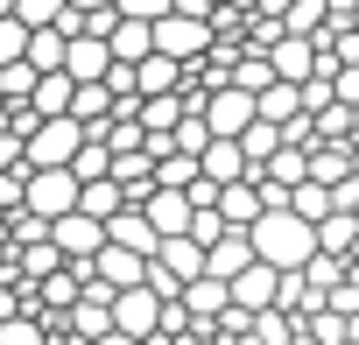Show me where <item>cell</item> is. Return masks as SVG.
I'll list each match as a JSON object with an SVG mask.
<instances>
[{"instance_id":"obj_30","label":"cell","mask_w":359,"mask_h":345,"mask_svg":"<svg viewBox=\"0 0 359 345\" xmlns=\"http://www.w3.org/2000/svg\"><path fill=\"white\" fill-rule=\"evenodd\" d=\"M275 148H282V127H275V120H254V127L240 134V155H247V169H261Z\"/></svg>"},{"instance_id":"obj_11","label":"cell","mask_w":359,"mask_h":345,"mask_svg":"<svg viewBox=\"0 0 359 345\" xmlns=\"http://www.w3.org/2000/svg\"><path fill=\"white\" fill-rule=\"evenodd\" d=\"M106 240H113V247H127V254H141V261H155V254H162V233H155V226H148L134 205L106 219Z\"/></svg>"},{"instance_id":"obj_19","label":"cell","mask_w":359,"mask_h":345,"mask_svg":"<svg viewBox=\"0 0 359 345\" xmlns=\"http://www.w3.org/2000/svg\"><path fill=\"white\" fill-rule=\"evenodd\" d=\"M29 113L36 120H71V78L64 71H43L36 92H29Z\"/></svg>"},{"instance_id":"obj_29","label":"cell","mask_w":359,"mask_h":345,"mask_svg":"<svg viewBox=\"0 0 359 345\" xmlns=\"http://www.w3.org/2000/svg\"><path fill=\"white\" fill-rule=\"evenodd\" d=\"M71 177H78V184H99V177H113V148H106V141H78V155H71Z\"/></svg>"},{"instance_id":"obj_35","label":"cell","mask_w":359,"mask_h":345,"mask_svg":"<svg viewBox=\"0 0 359 345\" xmlns=\"http://www.w3.org/2000/svg\"><path fill=\"white\" fill-rule=\"evenodd\" d=\"M296 331H310V338H317V345H345V317H338V310H331V303H324V310H310V317H303V324H296Z\"/></svg>"},{"instance_id":"obj_6","label":"cell","mask_w":359,"mask_h":345,"mask_svg":"<svg viewBox=\"0 0 359 345\" xmlns=\"http://www.w3.org/2000/svg\"><path fill=\"white\" fill-rule=\"evenodd\" d=\"M50 247H57L71 268H92V254L106 247V226L85 219V212H64V219H50Z\"/></svg>"},{"instance_id":"obj_12","label":"cell","mask_w":359,"mask_h":345,"mask_svg":"<svg viewBox=\"0 0 359 345\" xmlns=\"http://www.w3.org/2000/svg\"><path fill=\"white\" fill-rule=\"evenodd\" d=\"M92 275H99V282H106V289H113V296H120V289H141V275H148V261H141V254H127V247H113V240H106V247H99V254H92Z\"/></svg>"},{"instance_id":"obj_5","label":"cell","mask_w":359,"mask_h":345,"mask_svg":"<svg viewBox=\"0 0 359 345\" xmlns=\"http://www.w3.org/2000/svg\"><path fill=\"white\" fill-rule=\"evenodd\" d=\"M198 113H205V127H212V134H226V141H240V134L261 120V113H254V92H240V85L205 92V106H198Z\"/></svg>"},{"instance_id":"obj_24","label":"cell","mask_w":359,"mask_h":345,"mask_svg":"<svg viewBox=\"0 0 359 345\" xmlns=\"http://www.w3.org/2000/svg\"><path fill=\"white\" fill-rule=\"evenodd\" d=\"M254 113L261 120H275V127H289V120H303V99H296V85H268V92H254Z\"/></svg>"},{"instance_id":"obj_1","label":"cell","mask_w":359,"mask_h":345,"mask_svg":"<svg viewBox=\"0 0 359 345\" xmlns=\"http://www.w3.org/2000/svg\"><path fill=\"white\" fill-rule=\"evenodd\" d=\"M247 247H254V261H268L275 275H296V268L317 254V226L296 219V212H261V219L247 226Z\"/></svg>"},{"instance_id":"obj_17","label":"cell","mask_w":359,"mask_h":345,"mask_svg":"<svg viewBox=\"0 0 359 345\" xmlns=\"http://www.w3.org/2000/svg\"><path fill=\"white\" fill-rule=\"evenodd\" d=\"M198 169H205L212 184H240V177H247V155H240V141L212 134V141H205V155H198Z\"/></svg>"},{"instance_id":"obj_21","label":"cell","mask_w":359,"mask_h":345,"mask_svg":"<svg viewBox=\"0 0 359 345\" xmlns=\"http://www.w3.org/2000/svg\"><path fill=\"white\" fill-rule=\"evenodd\" d=\"M155 261H162V268L176 275V289L205 275V247H198V240H184V233H176V240H162V254H155Z\"/></svg>"},{"instance_id":"obj_10","label":"cell","mask_w":359,"mask_h":345,"mask_svg":"<svg viewBox=\"0 0 359 345\" xmlns=\"http://www.w3.org/2000/svg\"><path fill=\"white\" fill-rule=\"evenodd\" d=\"M113 71V50L99 43V36H71L64 43V78L71 85H92V78H106Z\"/></svg>"},{"instance_id":"obj_34","label":"cell","mask_w":359,"mask_h":345,"mask_svg":"<svg viewBox=\"0 0 359 345\" xmlns=\"http://www.w3.org/2000/svg\"><path fill=\"white\" fill-rule=\"evenodd\" d=\"M0 345H50V331H43V317H36V310H22V317L0 324Z\"/></svg>"},{"instance_id":"obj_28","label":"cell","mask_w":359,"mask_h":345,"mask_svg":"<svg viewBox=\"0 0 359 345\" xmlns=\"http://www.w3.org/2000/svg\"><path fill=\"white\" fill-rule=\"evenodd\" d=\"M64 43H71L64 29H29V50H22V57H29L36 71H64Z\"/></svg>"},{"instance_id":"obj_9","label":"cell","mask_w":359,"mask_h":345,"mask_svg":"<svg viewBox=\"0 0 359 345\" xmlns=\"http://www.w3.org/2000/svg\"><path fill=\"white\" fill-rule=\"evenodd\" d=\"M226 289H233V310H247V317H254V310H275V289H282V275H275L268 261H247V268H240Z\"/></svg>"},{"instance_id":"obj_40","label":"cell","mask_w":359,"mask_h":345,"mask_svg":"<svg viewBox=\"0 0 359 345\" xmlns=\"http://www.w3.org/2000/svg\"><path fill=\"white\" fill-rule=\"evenodd\" d=\"M15 162H22V134H15V127H0V169H15Z\"/></svg>"},{"instance_id":"obj_18","label":"cell","mask_w":359,"mask_h":345,"mask_svg":"<svg viewBox=\"0 0 359 345\" xmlns=\"http://www.w3.org/2000/svg\"><path fill=\"white\" fill-rule=\"evenodd\" d=\"M106 50H113V64H141L148 50H155V22H113V36H106Z\"/></svg>"},{"instance_id":"obj_33","label":"cell","mask_w":359,"mask_h":345,"mask_svg":"<svg viewBox=\"0 0 359 345\" xmlns=\"http://www.w3.org/2000/svg\"><path fill=\"white\" fill-rule=\"evenodd\" d=\"M282 36H324V0H296L282 15Z\"/></svg>"},{"instance_id":"obj_20","label":"cell","mask_w":359,"mask_h":345,"mask_svg":"<svg viewBox=\"0 0 359 345\" xmlns=\"http://www.w3.org/2000/svg\"><path fill=\"white\" fill-rule=\"evenodd\" d=\"M247 261H254L247 233H226V240H212V247H205V275H219V282H233V275H240Z\"/></svg>"},{"instance_id":"obj_39","label":"cell","mask_w":359,"mask_h":345,"mask_svg":"<svg viewBox=\"0 0 359 345\" xmlns=\"http://www.w3.org/2000/svg\"><path fill=\"white\" fill-rule=\"evenodd\" d=\"M113 8H120L127 22H162V15H169V0H113Z\"/></svg>"},{"instance_id":"obj_27","label":"cell","mask_w":359,"mask_h":345,"mask_svg":"<svg viewBox=\"0 0 359 345\" xmlns=\"http://www.w3.org/2000/svg\"><path fill=\"white\" fill-rule=\"evenodd\" d=\"M198 177H205L198 155H155V191H191Z\"/></svg>"},{"instance_id":"obj_32","label":"cell","mask_w":359,"mask_h":345,"mask_svg":"<svg viewBox=\"0 0 359 345\" xmlns=\"http://www.w3.org/2000/svg\"><path fill=\"white\" fill-rule=\"evenodd\" d=\"M205 141H212L205 113H184V120H176V134H169V155H205Z\"/></svg>"},{"instance_id":"obj_37","label":"cell","mask_w":359,"mask_h":345,"mask_svg":"<svg viewBox=\"0 0 359 345\" xmlns=\"http://www.w3.org/2000/svg\"><path fill=\"white\" fill-rule=\"evenodd\" d=\"M233 226L219 219V212H191V226H184V240H198V247H212V240H226Z\"/></svg>"},{"instance_id":"obj_42","label":"cell","mask_w":359,"mask_h":345,"mask_svg":"<svg viewBox=\"0 0 359 345\" xmlns=\"http://www.w3.org/2000/svg\"><path fill=\"white\" fill-rule=\"evenodd\" d=\"M289 8H296V0H254V15H275V22H282Z\"/></svg>"},{"instance_id":"obj_47","label":"cell","mask_w":359,"mask_h":345,"mask_svg":"<svg viewBox=\"0 0 359 345\" xmlns=\"http://www.w3.org/2000/svg\"><path fill=\"white\" fill-rule=\"evenodd\" d=\"M345 345H359V338H345Z\"/></svg>"},{"instance_id":"obj_45","label":"cell","mask_w":359,"mask_h":345,"mask_svg":"<svg viewBox=\"0 0 359 345\" xmlns=\"http://www.w3.org/2000/svg\"><path fill=\"white\" fill-rule=\"evenodd\" d=\"M352 177H359V148H352Z\"/></svg>"},{"instance_id":"obj_36","label":"cell","mask_w":359,"mask_h":345,"mask_svg":"<svg viewBox=\"0 0 359 345\" xmlns=\"http://www.w3.org/2000/svg\"><path fill=\"white\" fill-rule=\"evenodd\" d=\"M15 22L22 29H57L64 22V0H15Z\"/></svg>"},{"instance_id":"obj_46","label":"cell","mask_w":359,"mask_h":345,"mask_svg":"<svg viewBox=\"0 0 359 345\" xmlns=\"http://www.w3.org/2000/svg\"><path fill=\"white\" fill-rule=\"evenodd\" d=\"M352 29H359V8H352Z\"/></svg>"},{"instance_id":"obj_44","label":"cell","mask_w":359,"mask_h":345,"mask_svg":"<svg viewBox=\"0 0 359 345\" xmlns=\"http://www.w3.org/2000/svg\"><path fill=\"white\" fill-rule=\"evenodd\" d=\"M0 15H15V0H0Z\"/></svg>"},{"instance_id":"obj_3","label":"cell","mask_w":359,"mask_h":345,"mask_svg":"<svg viewBox=\"0 0 359 345\" xmlns=\"http://www.w3.org/2000/svg\"><path fill=\"white\" fill-rule=\"evenodd\" d=\"M78 141H85L78 120H36V127L22 134V162H29V169H71Z\"/></svg>"},{"instance_id":"obj_15","label":"cell","mask_w":359,"mask_h":345,"mask_svg":"<svg viewBox=\"0 0 359 345\" xmlns=\"http://www.w3.org/2000/svg\"><path fill=\"white\" fill-rule=\"evenodd\" d=\"M176 303L191 310V324H212L219 310H233V289H226L219 275H198V282H184V296H176Z\"/></svg>"},{"instance_id":"obj_7","label":"cell","mask_w":359,"mask_h":345,"mask_svg":"<svg viewBox=\"0 0 359 345\" xmlns=\"http://www.w3.org/2000/svg\"><path fill=\"white\" fill-rule=\"evenodd\" d=\"M113 331H120V338L162 331V296H155V289H120V296H113Z\"/></svg>"},{"instance_id":"obj_16","label":"cell","mask_w":359,"mask_h":345,"mask_svg":"<svg viewBox=\"0 0 359 345\" xmlns=\"http://www.w3.org/2000/svg\"><path fill=\"white\" fill-rule=\"evenodd\" d=\"M141 219L162 233V240H176V233H184L191 226V198L184 191H148V205H141Z\"/></svg>"},{"instance_id":"obj_38","label":"cell","mask_w":359,"mask_h":345,"mask_svg":"<svg viewBox=\"0 0 359 345\" xmlns=\"http://www.w3.org/2000/svg\"><path fill=\"white\" fill-rule=\"evenodd\" d=\"M331 99L338 106H359V64H338L331 71Z\"/></svg>"},{"instance_id":"obj_41","label":"cell","mask_w":359,"mask_h":345,"mask_svg":"<svg viewBox=\"0 0 359 345\" xmlns=\"http://www.w3.org/2000/svg\"><path fill=\"white\" fill-rule=\"evenodd\" d=\"M64 8H71V15H106L113 0H64Z\"/></svg>"},{"instance_id":"obj_2","label":"cell","mask_w":359,"mask_h":345,"mask_svg":"<svg viewBox=\"0 0 359 345\" xmlns=\"http://www.w3.org/2000/svg\"><path fill=\"white\" fill-rule=\"evenodd\" d=\"M212 43H219L212 15H184L176 0H169V15L155 22V50H162V57H176V64H198V57H205Z\"/></svg>"},{"instance_id":"obj_25","label":"cell","mask_w":359,"mask_h":345,"mask_svg":"<svg viewBox=\"0 0 359 345\" xmlns=\"http://www.w3.org/2000/svg\"><path fill=\"white\" fill-rule=\"evenodd\" d=\"M78 212L106 226L113 212H127V198H120V184H113V177H99V184H78Z\"/></svg>"},{"instance_id":"obj_14","label":"cell","mask_w":359,"mask_h":345,"mask_svg":"<svg viewBox=\"0 0 359 345\" xmlns=\"http://www.w3.org/2000/svg\"><path fill=\"white\" fill-rule=\"evenodd\" d=\"M212 212H219V219H226L233 233H247V226H254V219H261L268 205H261L254 177H240V184H219V205H212Z\"/></svg>"},{"instance_id":"obj_22","label":"cell","mask_w":359,"mask_h":345,"mask_svg":"<svg viewBox=\"0 0 359 345\" xmlns=\"http://www.w3.org/2000/svg\"><path fill=\"white\" fill-rule=\"evenodd\" d=\"M261 177H268V184H282V191L310 184V148H289V141H282V148H275V155L261 162Z\"/></svg>"},{"instance_id":"obj_31","label":"cell","mask_w":359,"mask_h":345,"mask_svg":"<svg viewBox=\"0 0 359 345\" xmlns=\"http://www.w3.org/2000/svg\"><path fill=\"white\" fill-rule=\"evenodd\" d=\"M289 212H296V219H310V226H317V219H331V184H296V191H289Z\"/></svg>"},{"instance_id":"obj_13","label":"cell","mask_w":359,"mask_h":345,"mask_svg":"<svg viewBox=\"0 0 359 345\" xmlns=\"http://www.w3.org/2000/svg\"><path fill=\"white\" fill-rule=\"evenodd\" d=\"M134 71V92L141 99H162V92H184V64H176V57H162V50H148L141 64H127Z\"/></svg>"},{"instance_id":"obj_4","label":"cell","mask_w":359,"mask_h":345,"mask_svg":"<svg viewBox=\"0 0 359 345\" xmlns=\"http://www.w3.org/2000/svg\"><path fill=\"white\" fill-rule=\"evenodd\" d=\"M22 212H36L43 226L78 212V177L71 169H29V191H22Z\"/></svg>"},{"instance_id":"obj_23","label":"cell","mask_w":359,"mask_h":345,"mask_svg":"<svg viewBox=\"0 0 359 345\" xmlns=\"http://www.w3.org/2000/svg\"><path fill=\"white\" fill-rule=\"evenodd\" d=\"M352 247H359V219H352V212H331V219H317V254H338V261H352Z\"/></svg>"},{"instance_id":"obj_26","label":"cell","mask_w":359,"mask_h":345,"mask_svg":"<svg viewBox=\"0 0 359 345\" xmlns=\"http://www.w3.org/2000/svg\"><path fill=\"white\" fill-rule=\"evenodd\" d=\"M36 64L29 57H15V64H0V106H29V92H36Z\"/></svg>"},{"instance_id":"obj_43","label":"cell","mask_w":359,"mask_h":345,"mask_svg":"<svg viewBox=\"0 0 359 345\" xmlns=\"http://www.w3.org/2000/svg\"><path fill=\"white\" fill-rule=\"evenodd\" d=\"M289 345H317V338H310V331H296V338H289Z\"/></svg>"},{"instance_id":"obj_8","label":"cell","mask_w":359,"mask_h":345,"mask_svg":"<svg viewBox=\"0 0 359 345\" xmlns=\"http://www.w3.org/2000/svg\"><path fill=\"white\" fill-rule=\"evenodd\" d=\"M261 57H268V71H275L282 85H303V78L317 71V43H310V36H275Z\"/></svg>"}]
</instances>
